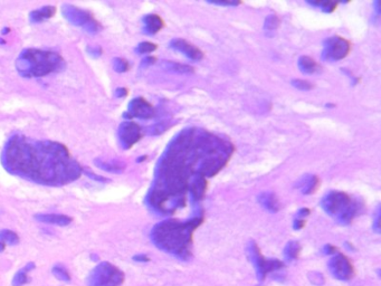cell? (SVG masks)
<instances>
[{
  "mask_svg": "<svg viewBox=\"0 0 381 286\" xmlns=\"http://www.w3.org/2000/svg\"><path fill=\"white\" fill-rule=\"evenodd\" d=\"M1 163L8 172L48 187H63L77 180L83 168L60 142L35 140L14 134L3 146Z\"/></svg>",
  "mask_w": 381,
  "mask_h": 286,
  "instance_id": "1",
  "label": "cell"
},
{
  "mask_svg": "<svg viewBox=\"0 0 381 286\" xmlns=\"http://www.w3.org/2000/svg\"><path fill=\"white\" fill-rule=\"evenodd\" d=\"M202 220V217H196L186 222L174 219L162 221L152 229V241L163 252L187 259L191 255L193 231L201 225Z\"/></svg>",
  "mask_w": 381,
  "mask_h": 286,
  "instance_id": "2",
  "label": "cell"
},
{
  "mask_svg": "<svg viewBox=\"0 0 381 286\" xmlns=\"http://www.w3.org/2000/svg\"><path fill=\"white\" fill-rule=\"evenodd\" d=\"M15 66L23 77L38 78L59 73L65 67V60L55 52L26 48L17 57Z\"/></svg>",
  "mask_w": 381,
  "mask_h": 286,
  "instance_id": "3",
  "label": "cell"
},
{
  "mask_svg": "<svg viewBox=\"0 0 381 286\" xmlns=\"http://www.w3.org/2000/svg\"><path fill=\"white\" fill-rule=\"evenodd\" d=\"M358 207L359 206L347 194L340 191L331 192L322 200V208L324 212L343 225H348L353 220L358 213Z\"/></svg>",
  "mask_w": 381,
  "mask_h": 286,
  "instance_id": "4",
  "label": "cell"
},
{
  "mask_svg": "<svg viewBox=\"0 0 381 286\" xmlns=\"http://www.w3.org/2000/svg\"><path fill=\"white\" fill-rule=\"evenodd\" d=\"M124 281V273L108 262H102L91 272L87 286H120Z\"/></svg>",
  "mask_w": 381,
  "mask_h": 286,
  "instance_id": "5",
  "label": "cell"
},
{
  "mask_svg": "<svg viewBox=\"0 0 381 286\" xmlns=\"http://www.w3.org/2000/svg\"><path fill=\"white\" fill-rule=\"evenodd\" d=\"M62 12H63V16L69 24L81 27V28L85 29L88 34L94 35L99 33L101 29V25L92 16V13L85 10V9L78 8L69 3H64L62 6Z\"/></svg>",
  "mask_w": 381,
  "mask_h": 286,
  "instance_id": "6",
  "label": "cell"
},
{
  "mask_svg": "<svg viewBox=\"0 0 381 286\" xmlns=\"http://www.w3.org/2000/svg\"><path fill=\"white\" fill-rule=\"evenodd\" d=\"M247 255L255 267L256 274H257L259 281H263L268 273L281 270V268L284 267V263L278 261V259L265 258L260 253L258 246L253 241L248 244Z\"/></svg>",
  "mask_w": 381,
  "mask_h": 286,
  "instance_id": "7",
  "label": "cell"
},
{
  "mask_svg": "<svg viewBox=\"0 0 381 286\" xmlns=\"http://www.w3.org/2000/svg\"><path fill=\"white\" fill-rule=\"evenodd\" d=\"M351 51V44L341 36H333L325 42L323 58L327 61H340L348 56Z\"/></svg>",
  "mask_w": 381,
  "mask_h": 286,
  "instance_id": "8",
  "label": "cell"
},
{
  "mask_svg": "<svg viewBox=\"0 0 381 286\" xmlns=\"http://www.w3.org/2000/svg\"><path fill=\"white\" fill-rule=\"evenodd\" d=\"M329 270L334 279L340 281H350L354 276V268L351 262L342 254H336L330 259Z\"/></svg>",
  "mask_w": 381,
  "mask_h": 286,
  "instance_id": "9",
  "label": "cell"
},
{
  "mask_svg": "<svg viewBox=\"0 0 381 286\" xmlns=\"http://www.w3.org/2000/svg\"><path fill=\"white\" fill-rule=\"evenodd\" d=\"M118 136L123 149H130L142 138V131L138 124L129 121L120 125Z\"/></svg>",
  "mask_w": 381,
  "mask_h": 286,
  "instance_id": "10",
  "label": "cell"
},
{
  "mask_svg": "<svg viewBox=\"0 0 381 286\" xmlns=\"http://www.w3.org/2000/svg\"><path fill=\"white\" fill-rule=\"evenodd\" d=\"M154 107L143 97L133 98L129 103V110L126 118H138L141 120H149L154 116Z\"/></svg>",
  "mask_w": 381,
  "mask_h": 286,
  "instance_id": "11",
  "label": "cell"
},
{
  "mask_svg": "<svg viewBox=\"0 0 381 286\" xmlns=\"http://www.w3.org/2000/svg\"><path fill=\"white\" fill-rule=\"evenodd\" d=\"M170 46L172 48L177 49V51L184 53L186 56H188L190 58V60L199 61L203 57V53L200 51V49L194 46L193 44L189 43L188 40L186 39L176 38L174 40H171Z\"/></svg>",
  "mask_w": 381,
  "mask_h": 286,
  "instance_id": "12",
  "label": "cell"
},
{
  "mask_svg": "<svg viewBox=\"0 0 381 286\" xmlns=\"http://www.w3.org/2000/svg\"><path fill=\"white\" fill-rule=\"evenodd\" d=\"M35 219L44 223H51L56 226H67L72 222V218L66 214H38L35 216Z\"/></svg>",
  "mask_w": 381,
  "mask_h": 286,
  "instance_id": "13",
  "label": "cell"
},
{
  "mask_svg": "<svg viewBox=\"0 0 381 286\" xmlns=\"http://www.w3.org/2000/svg\"><path fill=\"white\" fill-rule=\"evenodd\" d=\"M189 189L191 191L192 198L194 200H200L206 194L208 182L206 178L200 174H194L191 182H189Z\"/></svg>",
  "mask_w": 381,
  "mask_h": 286,
  "instance_id": "14",
  "label": "cell"
},
{
  "mask_svg": "<svg viewBox=\"0 0 381 286\" xmlns=\"http://www.w3.org/2000/svg\"><path fill=\"white\" fill-rule=\"evenodd\" d=\"M143 22H144V31L147 34H157L158 31H160L163 26H165V21H163L162 18L156 15V13H151V15H148L143 18Z\"/></svg>",
  "mask_w": 381,
  "mask_h": 286,
  "instance_id": "15",
  "label": "cell"
},
{
  "mask_svg": "<svg viewBox=\"0 0 381 286\" xmlns=\"http://www.w3.org/2000/svg\"><path fill=\"white\" fill-rule=\"evenodd\" d=\"M258 203L271 213H277L281 208L280 201H278L276 195H274L273 192H263L262 195H259Z\"/></svg>",
  "mask_w": 381,
  "mask_h": 286,
  "instance_id": "16",
  "label": "cell"
},
{
  "mask_svg": "<svg viewBox=\"0 0 381 286\" xmlns=\"http://www.w3.org/2000/svg\"><path fill=\"white\" fill-rule=\"evenodd\" d=\"M56 8L53 6H44L29 13V20L32 22H43L55 15Z\"/></svg>",
  "mask_w": 381,
  "mask_h": 286,
  "instance_id": "17",
  "label": "cell"
},
{
  "mask_svg": "<svg viewBox=\"0 0 381 286\" xmlns=\"http://www.w3.org/2000/svg\"><path fill=\"white\" fill-rule=\"evenodd\" d=\"M94 163L97 168L104 170V171L112 172V173H121L123 170L126 169V164H124L122 161H119V160L104 161V160L96 159L94 161Z\"/></svg>",
  "mask_w": 381,
  "mask_h": 286,
  "instance_id": "18",
  "label": "cell"
},
{
  "mask_svg": "<svg viewBox=\"0 0 381 286\" xmlns=\"http://www.w3.org/2000/svg\"><path fill=\"white\" fill-rule=\"evenodd\" d=\"M320 186V179L316 176H307L300 180V188L305 195H311L318 190Z\"/></svg>",
  "mask_w": 381,
  "mask_h": 286,
  "instance_id": "19",
  "label": "cell"
},
{
  "mask_svg": "<svg viewBox=\"0 0 381 286\" xmlns=\"http://www.w3.org/2000/svg\"><path fill=\"white\" fill-rule=\"evenodd\" d=\"M299 67L300 70L305 74H313L317 73L318 71H320V65L313 60L312 57L309 56H302L299 60Z\"/></svg>",
  "mask_w": 381,
  "mask_h": 286,
  "instance_id": "20",
  "label": "cell"
},
{
  "mask_svg": "<svg viewBox=\"0 0 381 286\" xmlns=\"http://www.w3.org/2000/svg\"><path fill=\"white\" fill-rule=\"evenodd\" d=\"M163 67H165L167 71L174 72V73H178V74H191L194 72L193 67L189 65L180 64V63H175V62H165L163 63Z\"/></svg>",
  "mask_w": 381,
  "mask_h": 286,
  "instance_id": "21",
  "label": "cell"
},
{
  "mask_svg": "<svg viewBox=\"0 0 381 286\" xmlns=\"http://www.w3.org/2000/svg\"><path fill=\"white\" fill-rule=\"evenodd\" d=\"M34 268H35V264L29 263L23 268V270L17 272L16 275L14 276V280H12V286H23L27 283L29 281L27 272L34 270Z\"/></svg>",
  "mask_w": 381,
  "mask_h": 286,
  "instance_id": "22",
  "label": "cell"
},
{
  "mask_svg": "<svg viewBox=\"0 0 381 286\" xmlns=\"http://www.w3.org/2000/svg\"><path fill=\"white\" fill-rule=\"evenodd\" d=\"M300 252H301L300 244L295 240H291L285 246V249H284L285 258L287 261H293V259H296L299 257Z\"/></svg>",
  "mask_w": 381,
  "mask_h": 286,
  "instance_id": "23",
  "label": "cell"
},
{
  "mask_svg": "<svg viewBox=\"0 0 381 286\" xmlns=\"http://www.w3.org/2000/svg\"><path fill=\"white\" fill-rule=\"evenodd\" d=\"M0 241H2L5 245H17L19 243V237L15 231L5 229L0 231Z\"/></svg>",
  "mask_w": 381,
  "mask_h": 286,
  "instance_id": "24",
  "label": "cell"
},
{
  "mask_svg": "<svg viewBox=\"0 0 381 286\" xmlns=\"http://www.w3.org/2000/svg\"><path fill=\"white\" fill-rule=\"evenodd\" d=\"M112 65H113L114 71L118 72V73H126L130 67L127 61H126L124 58H121V57H115L112 61Z\"/></svg>",
  "mask_w": 381,
  "mask_h": 286,
  "instance_id": "25",
  "label": "cell"
},
{
  "mask_svg": "<svg viewBox=\"0 0 381 286\" xmlns=\"http://www.w3.org/2000/svg\"><path fill=\"white\" fill-rule=\"evenodd\" d=\"M52 273L54 274V276L56 277L57 280H60L62 282H69L70 281V276L68 274V272L66 271L64 267L56 265V266L53 267Z\"/></svg>",
  "mask_w": 381,
  "mask_h": 286,
  "instance_id": "26",
  "label": "cell"
},
{
  "mask_svg": "<svg viewBox=\"0 0 381 286\" xmlns=\"http://www.w3.org/2000/svg\"><path fill=\"white\" fill-rule=\"evenodd\" d=\"M281 24V20L280 18H278L277 16L275 15H271L268 16L266 19H265V22H264V28L266 30H269V31H273L277 29V27L280 26Z\"/></svg>",
  "mask_w": 381,
  "mask_h": 286,
  "instance_id": "27",
  "label": "cell"
},
{
  "mask_svg": "<svg viewBox=\"0 0 381 286\" xmlns=\"http://www.w3.org/2000/svg\"><path fill=\"white\" fill-rule=\"evenodd\" d=\"M157 49V45L153 44V43H150V42H143L139 44L138 48H136V52H138L139 54H149V53H152Z\"/></svg>",
  "mask_w": 381,
  "mask_h": 286,
  "instance_id": "28",
  "label": "cell"
},
{
  "mask_svg": "<svg viewBox=\"0 0 381 286\" xmlns=\"http://www.w3.org/2000/svg\"><path fill=\"white\" fill-rule=\"evenodd\" d=\"M292 85L298 89H302V91H310L314 87V85L312 83L308 82V80L304 79H293L292 80Z\"/></svg>",
  "mask_w": 381,
  "mask_h": 286,
  "instance_id": "29",
  "label": "cell"
},
{
  "mask_svg": "<svg viewBox=\"0 0 381 286\" xmlns=\"http://www.w3.org/2000/svg\"><path fill=\"white\" fill-rule=\"evenodd\" d=\"M309 280L312 284L316 286H322L324 284V277L321 274V273H317V272H311L309 274Z\"/></svg>",
  "mask_w": 381,
  "mask_h": 286,
  "instance_id": "30",
  "label": "cell"
},
{
  "mask_svg": "<svg viewBox=\"0 0 381 286\" xmlns=\"http://www.w3.org/2000/svg\"><path fill=\"white\" fill-rule=\"evenodd\" d=\"M313 4H316V6H321L323 10L329 11V12L335 10L336 7H338V4H336L335 2H331V1H327V2H316V3H313Z\"/></svg>",
  "mask_w": 381,
  "mask_h": 286,
  "instance_id": "31",
  "label": "cell"
},
{
  "mask_svg": "<svg viewBox=\"0 0 381 286\" xmlns=\"http://www.w3.org/2000/svg\"><path fill=\"white\" fill-rule=\"evenodd\" d=\"M86 52L92 57H100L102 55V48L99 46H88Z\"/></svg>",
  "mask_w": 381,
  "mask_h": 286,
  "instance_id": "32",
  "label": "cell"
},
{
  "mask_svg": "<svg viewBox=\"0 0 381 286\" xmlns=\"http://www.w3.org/2000/svg\"><path fill=\"white\" fill-rule=\"evenodd\" d=\"M83 172L86 174L87 177H90L91 179H94V180L96 181H102V182H106L108 180L104 177H101V176H97V174L93 173V172H90V171H86V170H83Z\"/></svg>",
  "mask_w": 381,
  "mask_h": 286,
  "instance_id": "33",
  "label": "cell"
},
{
  "mask_svg": "<svg viewBox=\"0 0 381 286\" xmlns=\"http://www.w3.org/2000/svg\"><path fill=\"white\" fill-rule=\"evenodd\" d=\"M127 89L124 88V87H119L117 88V91H115V96L121 98V97H126L127 95Z\"/></svg>",
  "mask_w": 381,
  "mask_h": 286,
  "instance_id": "34",
  "label": "cell"
},
{
  "mask_svg": "<svg viewBox=\"0 0 381 286\" xmlns=\"http://www.w3.org/2000/svg\"><path fill=\"white\" fill-rule=\"evenodd\" d=\"M336 250H338V249H336V248L334 247V246H332V245H326L325 247H324V249H323V252H324V254L331 255V254H335V253H336Z\"/></svg>",
  "mask_w": 381,
  "mask_h": 286,
  "instance_id": "35",
  "label": "cell"
},
{
  "mask_svg": "<svg viewBox=\"0 0 381 286\" xmlns=\"http://www.w3.org/2000/svg\"><path fill=\"white\" fill-rule=\"evenodd\" d=\"M304 225H305L304 219H296L293 223V227L294 229H301V228L304 227Z\"/></svg>",
  "mask_w": 381,
  "mask_h": 286,
  "instance_id": "36",
  "label": "cell"
},
{
  "mask_svg": "<svg viewBox=\"0 0 381 286\" xmlns=\"http://www.w3.org/2000/svg\"><path fill=\"white\" fill-rule=\"evenodd\" d=\"M374 228H375V230H376L377 232H379V231H380V214H379V213L377 214V217H376V220H375Z\"/></svg>",
  "mask_w": 381,
  "mask_h": 286,
  "instance_id": "37",
  "label": "cell"
},
{
  "mask_svg": "<svg viewBox=\"0 0 381 286\" xmlns=\"http://www.w3.org/2000/svg\"><path fill=\"white\" fill-rule=\"evenodd\" d=\"M135 262H148L149 257L145 256V255H136V256L133 257Z\"/></svg>",
  "mask_w": 381,
  "mask_h": 286,
  "instance_id": "38",
  "label": "cell"
},
{
  "mask_svg": "<svg viewBox=\"0 0 381 286\" xmlns=\"http://www.w3.org/2000/svg\"><path fill=\"white\" fill-rule=\"evenodd\" d=\"M154 62H156V58H154V57H147V58H145V60H143V62H142V66L151 65V64H153Z\"/></svg>",
  "mask_w": 381,
  "mask_h": 286,
  "instance_id": "39",
  "label": "cell"
},
{
  "mask_svg": "<svg viewBox=\"0 0 381 286\" xmlns=\"http://www.w3.org/2000/svg\"><path fill=\"white\" fill-rule=\"evenodd\" d=\"M310 213H311V212H310V209H308V208H303V209H301L300 212H299V216H300L301 218H302V217H307V216H309Z\"/></svg>",
  "mask_w": 381,
  "mask_h": 286,
  "instance_id": "40",
  "label": "cell"
},
{
  "mask_svg": "<svg viewBox=\"0 0 381 286\" xmlns=\"http://www.w3.org/2000/svg\"><path fill=\"white\" fill-rule=\"evenodd\" d=\"M216 4H219V6H237L239 2H215Z\"/></svg>",
  "mask_w": 381,
  "mask_h": 286,
  "instance_id": "41",
  "label": "cell"
},
{
  "mask_svg": "<svg viewBox=\"0 0 381 286\" xmlns=\"http://www.w3.org/2000/svg\"><path fill=\"white\" fill-rule=\"evenodd\" d=\"M5 246H6V245H5V244H3V243H2V241H0V252H2V250H3V249H5Z\"/></svg>",
  "mask_w": 381,
  "mask_h": 286,
  "instance_id": "42",
  "label": "cell"
},
{
  "mask_svg": "<svg viewBox=\"0 0 381 286\" xmlns=\"http://www.w3.org/2000/svg\"><path fill=\"white\" fill-rule=\"evenodd\" d=\"M8 33H10V29L9 28H5V29H3L2 30V35H5V34H8Z\"/></svg>",
  "mask_w": 381,
  "mask_h": 286,
  "instance_id": "43",
  "label": "cell"
},
{
  "mask_svg": "<svg viewBox=\"0 0 381 286\" xmlns=\"http://www.w3.org/2000/svg\"><path fill=\"white\" fill-rule=\"evenodd\" d=\"M6 42H5V40H3L2 38H0V44H5Z\"/></svg>",
  "mask_w": 381,
  "mask_h": 286,
  "instance_id": "44",
  "label": "cell"
}]
</instances>
